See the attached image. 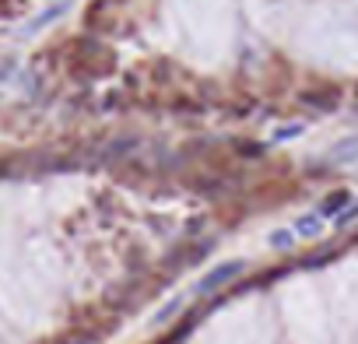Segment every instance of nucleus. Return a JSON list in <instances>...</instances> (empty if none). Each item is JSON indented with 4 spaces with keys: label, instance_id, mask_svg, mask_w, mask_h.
<instances>
[{
    "label": "nucleus",
    "instance_id": "f257e3e1",
    "mask_svg": "<svg viewBox=\"0 0 358 344\" xmlns=\"http://www.w3.org/2000/svg\"><path fill=\"white\" fill-rule=\"evenodd\" d=\"M246 271V260H228V264H222V267H215L211 274H204L200 281H197V288H193V295H211V292H218V288H225L228 281H235L239 274Z\"/></svg>",
    "mask_w": 358,
    "mask_h": 344
},
{
    "label": "nucleus",
    "instance_id": "f03ea898",
    "mask_svg": "<svg viewBox=\"0 0 358 344\" xmlns=\"http://www.w3.org/2000/svg\"><path fill=\"white\" fill-rule=\"evenodd\" d=\"M355 200H351V194L348 190H337V194H331V197H323V204H320V218H341L348 207H351Z\"/></svg>",
    "mask_w": 358,
    "mask_h": 344
},
{
    "label": "nucleus",
    "instance_id": "7ed1b4c3",
    "mask_svg": "<svg viewBox=\"0 0 358 344\" xmlns=\"http://www.w3.org/2000/svg\"><path fill=\"white\" fill-rule=\"evenodd\" d=\"M302 106H313V109H320V113L337 109V88H326L323 95H316V91H302Z\"/></svg>",
    "mask_w": 358,
    "mask_h": 344
},
{
    "label": "nucleus",
    "instance_id": "20e7f679",
    "mask_svg": "<svg viewBox=\"0 0 358 344\" xmlns=\"http://www.w3.org/2000/svg\"><path fill=\"white\" fill-rule=\"evenodd\" d=\"M358 159V137H344L331 148V162L334 165H344V162H355Z\"/></svg>",
    "mask_w": 358,
    "mask_h": 344
},
{
    "label": "nucleus",
    "instance_id": "39448f33",
    "mask_svg": "<svg viewBox=\"0 0 358 344\" xmlns=\"http://www.w3.org/2000/svg\"><path fill=\"white\" fill-rule=\"evenodd\" d=\"M323 232V218L320 214H302L295 222V236H302V239H316Z\"/></svg>",
    "mask_w": 358,
    "mask_h": 344
},
{
    "label": "nucleus",
    "instance_id": "423d86ee",
    "mask_svg": "<svg viewBox=\"0 0 358 344\" xmlns=\"http://www.w3.org/2000/svg\"><path fill=\"white\" fill-rule=\"evenodd\" d=\"M67 8H71V4H67V0H60V4H53L49 11H43V14H39L36 21H28V28H25V32H28V36H32V32H39V28H46L49 21H56V18H60V14H64Z\"/></svg>",
    "mask_w": 358,
    "mask_h": 344
},
{
    "label": "nucleus",
    "instance_id": "0eeeda50",
    "mask_svg": "<svg viewBox=\"0 0 358 344\" xmlns=\"http://www.w3.org/2000/svg\"><path fill=\"white\" fill-rule=\"evenodd\" d=\"M302 134H306V123H288V127H281V130L271 134V141L285 144V141H295V137H302Z\"/></svg>",
    "mask_w": 358,
    "mask_h": 344
},
{
    "label": "nucleus",
    "instance_id": "6e6552de",
    "mask_svg": "<svg viewBox=\"0 0 358 344\" xmlns=\"http://www.w3.org/2000/svg\"><path fill=\"white\" fill-rule=\"evenodd\" d=\"M271 246H274V249H291V246H295V229H278V232H271Z\"/></svg>",
    "mask_w": 358,
    "mask_h": 344
},
{
    "label": "nucleus",
    "instance_id": "1a4fd4ad",
    "mask_svg": "<svg viewBox=\"0 0 358 344\" xmlns=\"http://www.w3.org/2000/svg\"><path fill=\"white\" fill-rule=\"evenodd\" d=\"M235 148L246 151V159H263V151H267V144H260V141H235Z\"/></svg>",
    "mask_w": 358,
    "mask_h": 344
},
{
    "label": "nucleus",
    "instance_id": "9d476101",
    "mask_svg": "<svg viewBox=\"0 0 358 344\" xmlns=\"http://www.w3.org/2000/svg\"><path fill=\"white\" fill-rule=\"evenodd\" d=\"M179 306H183V299H172V302H169L165 309H158V312H155V320H152V323H155V327H162V323H169V320L176 317V309H179Z\"/></svg>",
    "mask_w": 358,
    "mask_h": 344
},
{
    "label": "nucleus",
    "instance_id": "9b49d317",
    "mask_svg": "<svg viewBox=\"0 0 358 344\" xmlns=\"http://www.w3.org/2000/svg\"><path fill=\"white\" fill-rule=\"evenodd\" d=\"M8 67H11V64H4V67H0V78H8Z\"/></svg>",
    "mask_w": 358,
    "mask_h": 344
}]
</instances>
